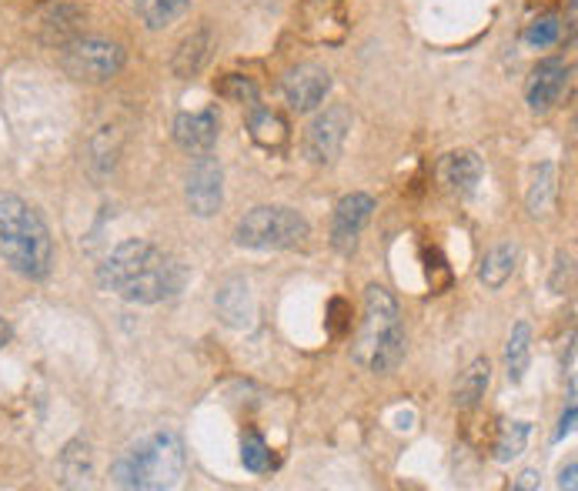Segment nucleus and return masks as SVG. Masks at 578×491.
Returning a JSON list of instances; mask_svg holds the SVG:
<instances>
[{"mask_svg":"<svg viewBox=\"0 0 578 491\" xmlns=\"http://www.w3.org/2000/svg\"><path fill=\"white\" fill-rule=\"evenodd\" d=\"M97 281L104 291L131 304H161L178 298L188 284V271L174 254L161 251L158 244L131 238L107 254L97 268Z\"/></svg>","mask_w":578,"mask_h":491,"instance_id":"nucleus-1","label":"nucleus"},{"mask_svg":"<svg viewBox=\"0 0 578 491\" xmlns=\"http://www.w3.org/2000/svg\"><path fill=\"white\" fill-rule=\"evenodd\" d=\"M184 465H188V455H184L181 435L171 428H158L131 441V445L114 458L111 478L121 488L164 491V488L181 485Z\"/></svg>","mask_w":578,"mask_h":491,"instance_id":"nucleus-2","label":"nucleus"},{"mask_svg":"<svg viewBox=\"0 0 578 491\" xmlns=\"http://www.w3.org/2000/svg\"><path fill=\"white\" fill-rule=\"evenodd\" d=\"M405 324H401L398 301L388 288L371 284L365 288V308H361V328L351 345V358L358 368L375 371V375H391L405 361Z\"/></svg>","mask_w":578,"mask_h":491,"instance_id":"nucleus-3","label":"nucleus"},{"mask_svg":"<svg viewBox=\"0 0 578 491\" xmlns=\"http://www.w3.org/2000/svg\"><path fill=\"white\" fill-rule=\"evenodd\" d=\"M0 254L17 274L41 281L51 274L54 241L44 218L17 194H0Z\"/></svg>","mask_w":578,"mask_h":491,"instance_id":"nucleus-4","label":"nucleus"},{"mask_svg":"<svg viewBox=\"0 0 578 491\" xmlns=\"http://www.w3.org/2000/svg\"><path fill=\"white\" fill-rule=\"evenodd\" d=\"M308 234L311 224L305 214L284 204H261L234 224V244L248 251H288L305 244Z\"/></svg>","mask_w":578,"mask_h":491,"instance_id":"nucleus-5","label":"nucleus"},{"mask_svg":"<svg viewBox=\"0 0 578 491\" xmlns=\"http://www.w3.org/2000/svg\"><path fill=\"white\" fill-rule=\"evenodd\" d=\"M124 47L107 37H84L77 34L74 41L61 47V67L67 77L81 84H104L124 71Z\"/></svg>","mask_w":578,"mask_h":491,"instance_id":"nucleus-6","label":"nucleus"},{"mask_svg":"<svg viewBox=\"0 0 578 491\" xmlns=\"http://www.w3.org/2000/svg\"><path fill=\"white\" fill-rule=\"evenodd\" d=\"M351 121H355V117H351L345 104H331L308 124L305 157L315 164V168H331V164L338 161L341 147H345V141H348Z\"/></svg>","mask_w":578,"mask_h":491,"instance_id":"nucleus-7","label":"nucleus"},{"mask_svg":"<svg viewBox=\"0 0 578 491\" xmlns=\"http://www.w3.org/2000/svg\"><path fill=\"white\" fill-rule=\"evenodd\" d=\"M184 201H188L191 214L198 218H211V214L221 211L224 204V171L218 164V157L208 154H194V164L188 171V184H184Z\"/></svg>","mask_w":578,"mask_h":491,"instance_id":"nucleus-8","label":"nucleus"},{"mask_svg":"<svg viewBox=\"0 0 578 491\" xmlns=\"http://www.w3.org/2000/svg\"><path fill=\"white\" fill-rule=\"evenodd\" d=\"M295 24L315 44H341L348 34V17L341 0H305L295 14Z\"/></svg>","mask_w":578,"mask_h":491,"instance_id":"nucleus-9","label":"nucleus"},{"mask_svg":"<svg viewBox=\"0 0 578 491\" xmlns=\"http://www.w3.org/2000/svg\"><path fill=\"white\" fill-rule=\"evenodd\" d=\"M281 91H284V101H288L291 111L308 114L328 97L331 74H328V67H321V64H298L284 74Z\"/></svg>","mask_w":578,"mask_h":491,"instance_id":"nucleus-10","label":"nucleus"},{"mask_svg":"<svg viewBox=\"0 0 578 491\" xmlns=\"http://www.w3.org/2000/svg\"><path fill=\"white\" fill-rule=\"evenodd\" d=\"M371 211H375V198L371 194H345L335 208V218H331V244L341 254H351L358 248V238L365 231V224L371 221Z\"/></svg>","mask_w":578,"mask_h":491,"instance_id":"nucleus-11","label":"nucleus"},{"mask_svg":"<svg viewBox=\"0 0 578 491\" xmlns=\"http://www.w3.org/2000/svg\"><path fill=\"white\" fill-rule=\"evenodd\" d=\"M568 74H572V67L565 61H558V57H548L532 71L528 77V87H525V101L532 107L535 114H545L552 111V107L562 101L565 87H568Z\"/></svg>","mask_w":578,"mask_h":491,"instance_id":"nucleus-12","label":"nucleus"},{"mask_svg":"<svg viewBox=\"0 0 578 491\" xmlns=\"http://www.w3.org/2000/svg\"><path fill=\"white\" fill-rule=\"evenodd\" d=\"M81 21H84V14L77 4H71V0H51V4H44L41 11L34 14V31L41 37V44L61 51L67 41L77 37Z\"/></svg>","mask_w":578,"mask_h":491,"instance_id":"nucleus-13","label":"nucleus"},{"mask_svg":"<svg viewBox=\"0 0 578 491\" xmlns=\"http://www.w3.org/2000/svg\"><path fill=\"white\" fill-rule=\"evenodd\" d=\"M482 174L485 168L475 151H448L435 168L438 184L455 198H472L475 188L482 184Z\"/></svg>","mask_w":578,"mask_h":491,"instance_id":"nucleus-14","label":"nucleus"},{"mask_svg":"<svg viewBox=\"0 0 578 491\" xmlns=\"http://www.w3.org/2000/svg\"><path fill=\"white\" fill-rule=\"evenodd\" d=\"M174 144L188 154H208L214 144H218V134H221V117L214 107L208 111H194V114H178L174 117Z\"/></svg>","mask_w":578,"mask_h":491,"instance_id":"nucleus-15","label":"nucleus"},{"mask_svg":"<svg viewBox=\"0 0 578 491\" xmlns=\"http://www.w3.org/2000/svg\"><path fill=\"white\" fill-rule=\"evenodd\" d=\"M211 47H214V37L208 27H198V31H191L184 41L178 44V51L171 57V71L178 77H194L204 71V64H208L211 57Z\"/></svg>","mask_w":578,"mask_h":491,"instance_id":"nucleus-16","label":"nucleus"},{"mask_svg":"<svg viewBox=\"0 0 578 491\" xmlns=\"http://www.w3.org/2000/svg\"><path fill=\"white\" fill-rule=\"evenodd\" d=\"M218 311L221 318L234 324V328H248L251 318H254V301H251V291H248V281L244 278H228L218 288Z\"/></svg>","mask_w":578,"mask_h":491,"instance_id":"nucleus-17","label":"nucleus"},{"mask_svg":"<svg viewBox=\"0 0 578 491\" xmlns=\"http://www.w3.org/2000/svg\"><path fill=\"white\" fill-rule=\"evenodd\" d=\"M248 134L254 144L264 147V151H281L284 141H288V124H284V117L278 111H271V107L251 104Z\"/></svg>","mask_w":578,"mask_h":491,"instance_id":"nucleus-18","label":"nucleus"},{"mask_svg":"<svg viewBox=\"0 0 578 491\" xmlns=\"http://www.w3.org/2000/svg\"><path fill=\"white\" fill-rule=\"evenodd\" d=\"M488 385H492V365H488V358H475L472 365L462 371V378H458L455 385V408H475L478 401L485 398Z\"/></svg>","mask_w":578,"mask_h":491,"instance_id":"nucleus-19","label":"nucleus"},{"mask_svg":"<svg viewBox=\"0 0 578 491\" xmlns=\"http://www.w3.org/2000/svg\"><path fill=\"white\" fill-rule=\"evenodd\" d=\"M515 261H518V248L512 241H505V244H495L492 251L482 258V268H478V281L485 284V288H492L498 291L502 284L512 278V271H515Z\"/></svg>","mask_w":578,"mask_h":491,"instance_id":"nucleus-20","label":"nucleus"},{"mask_svg":"<svg viewBox=\"0 0 578 491\" xmlns=\"http://www.w3.org/2000/svg\"><path fill=\"white\" fill-rule=\"evenodd\" d=\"M87 161H91L94 178H107L117 164V154H121V131L117 127H97L91 144H87Z\"/></svg>","mask_w":578,"mask_h":491,"instance_id":"nucleus-21","label":"nucleus"},{"mask_svg":"<svg viewBox=\"0 0 578 491\" xmlns=\"http://www.w3.org/2000/svg\"><path fill=\"white\" fill-rule=\"evenodd\" d=\"M528 361H532V324L528 321H518L508 335V345H505V375L508 381H522L525 371H528Z\"/></svg>","mask_w":578,"mask_h":491,"instance_id":"nucleus-22","label":"nucleus"},{"mask_svg":"<svg viewBox=\"0 0 578 491\" xmlns=\"http://www.w3.org/2000/svg\"><path fill=\"white\" fill-rule=\"evenodd\" d=\"M188 7H191V0H134V11L148 31H164V27H171L178 17H184Z\"/></svg>","mask_w":578,"mask_h":491,"instance_id":"nucleus-23","label":"nucleus"},{"mask_svg":"<svg viewBox=\"0 0 578 491\" xmlns=\"http://www.w3.org/2000/svg\"><path fill=\"white\" fill-rule=\"evenodd\" d=\"M558 171L555 164H542L532 181V188H528V211L532 214H545L548 208H552L555 201V191H558Z\"/></svg>","mask_w":578,"mask_h":491,"instance_id":"nucleus-24","label":"nucleus"},{"mask_svg":"<svg viewBox=\"0 0 578 491\" xmlns=\"http://www.w3.org/2000/svg\"><path fill=\"white\" fill-rule=\"evenodd\" d=\"M528 431H532L528 421H508V425L502 428V435H498V441H495V461H512V458L522 455Z\"/></svg>","mask_w":578,"mask_h":491,"instance_id":"nucleus-25","label":"nucleus"},{"mask_svg":"<svg viewBox=\"0 0 578 491\" xmlns=\"http://www.w3.org/2000/svg\"><path fill=\"white\" fill-rule=\"evenodd\" d=\"M241 461H244V468L254 471V475H264V471L274 465L268 441H264L258 431H248V435L241 438Z\"/></svg>","mask_w":578,"mask_h":491,"instance_id":"nucleus-26","label":"nucleus"},{"mask_svg":"<svg viewBox=\"0 0 578 491\" xmlns=\"http://www.w3.org/2000/svg\"><path fill=\"white\" fill-rule=\"evenodd\" d=\"M221 94L228 97V101L244 104V107L258 104V84H254L251 77H244V74H228V77H224V81H221Z\"/></svg>","mask_w":578,"mask_h":491,"instance_id":"nucleus-27","label":"nucleus"},{"mask_svg":"<svg viewBox=\"0 0 578 491\" xmlns=\"http://www.w3.org/2000/svg\"><path fill=\"white\" fill-rule=\"evenodd\" d=\"M558 37H562V24H558L555 14H548V17H542V21H535L532 27H528V31H525V44L552 47Z\"/></svg>","mask_w":578,"mask_h":491,"instance_id":"nucleus-28","label":"nucleus"},{"mask_svg":"<svg viewBox=\"0 0 578 491\" xmlns=\"http://www.w3.org/2000/svg\"><path fill=\"white\" fill-rule=\"evenodd\" d=\"M331 335L341 338V335H348L351 331V304L345 298H335L331 301Z\"/></svg>","mask_w":578,"mask_h":491,"instance_id":"nucleus-29","label":"nucleus"},{"mask_svg":"<svg viewBox=\"0 0 578 491\" xmlns=\"http://www.w3.org/2000/svg\"><path fill=\"white\" fill-rule=\"evenodd\" d=\"M568 274H572V258H568L565 251H558V258H555V278H552V291H555V294H562V278L568 281Z\"/></svg>","mask_w":578,"mask_h":491,"instance_id":"nucleus-30","label":"nucleus"},{"mask_svg":"<svg viewBox=\"0 0 578 491\" xmlns=\"http://www.w3.org/2000/svg\"><path fill=\"white\" fill-rule=\"evenodd\" d=\"M572 428H575V405H568V411L562 415V421H558V431H555V438H565V435H572Z\"/></svg>","mask_w":578,"mask_h":491,"instance_id":"nucleus-31","label":"nucleus"},{"mask_svg":"<svg viewBox=\"0 0 578 491\" xmlns=\"http://www.w3.org/2000/svg\"><path fill=\"white\" fill-rule=\"evenodd\" d=\"M575 471H578V465H575V461H568V468H562V478H558V488L572 491L575 488Z\"/></svg>","mask_w":578,"mask_h":491,"instance_id":"nucleus-32","label":"nucleus"},{"mask_svg":"<svg viewBox=\"0 0 578 491\" xmlns=\"http://www.w3.org/2000/svg\"><path fill=\"white\" fill-rule=\"evenodd\" d=\"M515 488H538V471H522L515 481Z\"/></svg>","mask_w":578,"mask_h":491,"instance_id":"nucleus-33","label":"nucleus"},{"mask_svg":"<svg viewBox=\"0 0 578 491\" xmlns=\"http://www.w3.org/2000/svg\"><path fill=\"white\" fill-rule=\"evenodd\" d=\"M7 341H11V324H7L4 318H0V348H4Z\"/></svg>","mask_w":578,"mask_h":491,"instance_id":"nucleus-34","label":"nucleus"}]
</instances>
